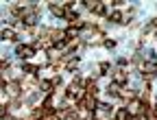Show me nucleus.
<instances>
[{"mask_svg": "<svg viewBox=\"0 0 157 120\" xmlns=\"http://www.w3.org/2000/svg\"><path fill=\"white\" fill-rule=\"evenodd\" d=\"M116 120H131V114L127 109H120V111L116 114Z\"/></svg>", "mask_w": 157, "mask_h": 120, "instance_id": "f8f14e48", "label": "nucleus"}, {"mask_svg": "<svg viewBox=\"0 0 157 120\" xmlns=\"http://www.w3.org/2000/svg\"><path fill=\"white\" fill-rule=\"evenodd\" d=\"M2 39H9V42H11V39H15V31H13V29H5V31H2Z\"/></svg>", "mask_w": 157, "mask_h": 120, "instance_id": "ddd939ff", "label": "nucleus"}, {"mask_svg": "<svg viewBox=\"0 0 157 120\" xmlns=\"http://www.w3.org/2000/svg\"><path fill=\"white\" fill-rule=\"evenodd\" d=\"M24 24H26L29 29H33V26L37 24V13H35V11H31V13L24 17Z\"/></svg>", "mask_w": 157, "mask_h": 120, "instance_id": "39448f33", "label": "nucleus"}, {"mask_svg": "<svg viewBox=\"0 0 157 120\" xmlns=\"http://www.w3.org/2000/svg\"><path fill=\"white\" fill-rule=\"evenodd\" d=\"M15 52H17V57H22V59H31V57L35 55V48L29 46V44H20V46L15 48Z\"/></svg>", "mask_w": 157, "mask_h": 120, "instance_id": "f03ea898", "label": "nucleus"}, {"mask_svg": "<svg viewBox=\"0 0 157 120\" xmlns=\"http://www.w3.org/2000/svg\"><path fill=\"white\" fill-rule=\"evenodd\" d=\"M98 70H101V72H107V70H109V64H101V66H98Z\"/></svg>", "mask_w": 157, "mask_h": 120, "instance_id": "a211bd4d", "label": "nucleus"}, {"mask_svg": "<svg viewBox=\"0 0 157 120\" xmlns=\"http://www.w3.org/2000/svg\"><path fill=\"white\" fill-rule=\"evenodd\" d=\"M109 20H111L113 24H120V22H122V11H113V13L109 15Z\"/></svg>", "mask_w": 157, "mask_h": 120, "instance_id": "9d476101", "label": "nucleus"}, {"mask_svg": "<svg viewBox=\"0 0 157 120\" xmlns=\"http://www.w3.org/2000/svg\"><path fill=\"white\" fill-rule=\"evenodd\" d=\"M22 70H24L26 74H37V72H39V68H37V66H33V64H24V68H22Z\"/></svg>", "mask_w": 157, "mask_h": 120, "instance_id": "9b49d317", "label": "nucleus"}, {"mask_svg": "<svg viewBox=\"0 0 157 120\" xmlns=\"http://www.w3.org/2000/svg\"><path fill=\"white\" fill-rule=\"evenodd\" d=\"M107 92H109V96H120V85H118V83H111L109 87H107Z\"/></svg>", "mask_w": 157, "mask_h": 120, "instance_id": "1a4fd4ad", "label": "nucleus"}, {"mask_svg": "<svg viewBox=\"0 0 157 120\" xmlns=\"http://www.w3.org/2000/svg\"><path fill=\"white\" fill-rule=\"evenodd\" d=\"M105 46H107V48H113L116 42H113V39H105Z\"/></svg>", "mask_w": 157, "mask_h": 120, "instance_id": "f3484780", "label": "nucleus"}, {"mask_svg": "<svg viewBox=\"0 0 157 120\" xmlns=\"http://www.w3.org/2000/svg\"><path fill=\"white\" fill-rule=\"evenodd\" d=\"M55 85H52V81H42V83H39V90H42V92H50Z\"/></svg>", "mask_w": 157, "mask_h": 120, "instance_id": "4468645a", "label": "nucleus"}, {"mask_svg": "<svg viewBox=\"0 0 157 120\" xmlns=\"http://www.w3.org/2000/svg\"><path fill=\"white\" fill-rule=\"evenodd\" d=\"M78 33H81L78 29H74V26H68V29L63 31V39H66V42L70 44V42H74V39L78 37Z\"/></svg>", "mask_w": 157, "mask_h": 120, "instance_id": "20e7f679", "label": "nucleus"}, {"mask_svg": "<svg viewBox=\"0 0 157 120\" xmlns=\"http://www.w3.org/2000/svg\"><path fill=\"white\" fill-rule=\"evenodd\" d=\"M92 13H96V15H105L107 13V7H105V2H101V0H98V5L94 7V11Z\"/></svg>", "mask_w": 157, "mask_h": 120, "instance_id": "0eeeda50", "label": "nucleus"}, {"mask_svg": "<svg viewBox=\"0 0 157 120\" xmlns=\"http://www.w3.org/2000/svg\"><path fill=\"white\" fill-rule=\"evenodd\" d=\"M127 79H129V76H127V72H122V70H120V72H116L113 83H118V85H120V83H127Z\"/></svg>", "mask_w": 157, "mask_h": 120, "instance_id": "423d86ee", "label": "nucleus"}, {"mask_svg": "<svg viewBox=\"0 0 157 120\" xmlns=\"http://www.w3.org/2000/svg\"><path fill=\"white\" fill-rule=\"evenodd\" d=\"M50 13L57 15V17H66L68 9H66V5H61V2H50Z\"/></svg>", "mask_w": 157, "mask_h": 120, "instance_id": "7ed1b4c3", "label": "nucleus"}, {"mask_svg": "<svg viewBox=\"0 0 157 120\" xmlns=\"http://www.w3.org/2000/svg\"><path fill=\"white\" fill-rule=\"evenodd\" d=\"M83 5H85V9H90V11H94V7L98 5V0H85V2H83Z\"/></svg>", "mask_w": 157, "mask_h": 120, "instance_id": "2eb2a0df", "label": "nucleus"}, {"mask_svg": "<svg viewBox=\"0 0 157 120\" xmlns=\"http://www.w3.org/2000/svg\"><path fill=\"white\" fill-rule=\"evenodd\" d=\"M96 96H92V94H85L81 101H78V109H83V111H94L96 109Z\"/></svg>", "mask_w": 157, "mask_h": 120, "instance_id": "f257e3e1", "label": "nucleus"}, {"mask_svg": "<svg viewBox=\"0 0 157 120\" xmlns=\"http://www.w3.org/2000/svg\"><path fill=\"white\" fill-rule=\"evenodd\" d=\"M66 20H72V24H74L76 20H78V15H76L74 11H70V9H68V13H66Z\"/></svg>", "mask_w": 157, "mask_h": 120, "instance_id": "dca6fc26", "label": "nucleus"}, {"mask_svg": "<svg viewBox=\"0 0 157 120\" xmlns=\"http://www.w3.org/2000/svg\"><path fill=\"white\" fill-rule=\"evenodd\" d=\"M142 70H144V74H153V72H157V64L148 61V64H144V66H142Z\"/></svg>", "mask_w": 157, "mask_h": 120, "instance_id": "6e6552de", "label": "nucleus"}]
</instances>
